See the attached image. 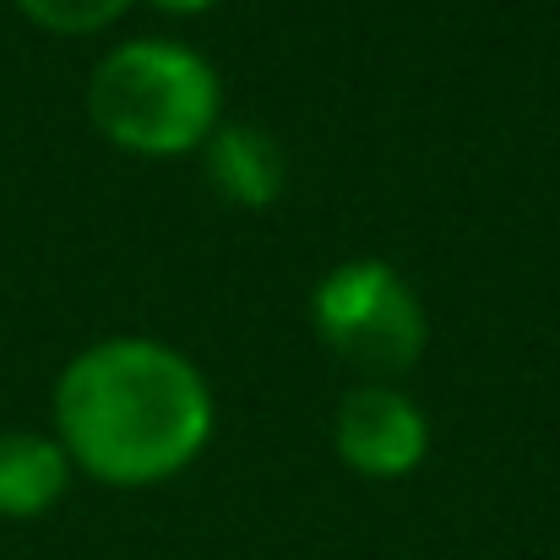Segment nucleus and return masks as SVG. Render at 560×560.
Returning <instances> with one entry per match:
<instances>
[{
	"mask_svg": "<svg viewBox=\"0 0 560 560\" xmlns=\"http://www.w3.org/2000/svg\"><path fill=\"white\" fill-rule=\"evenodd\" d=\"M60 446L104 485H159L212 435V392L186 354L153 338H109L55 386Z\"/></svg>",
	"mask_w": 560,
	"mask_h": 560,
	"instance_id": "nucleus-1",
	"label": "nucleus"
},
{
	"mask_svg": "<svg viewBox=\"0 0 560 560\" xmlns=\"http://www.w3.org/2000/svg\"><path fill=\"white\" fill-rule=\"evenodd\" d=\"M88 115L115 148L175 159L218 131V77L186 44L137 38L98 60Z\"/></svg>",
	"mask_w": 560,
	"mask_h": 560,
	"instance_id": "nucleus-2",
	"label": "nucleus"
},
{
	"mask_svg": "<svg viewBox=\"0 0 560 560\" xmlns=\"http://www.w3.org/2000/svg\"><path fill=\"white\" fill-rule=\"evenodd\" d=\"M322 343L371 381L413 371L424 354V305L386 261H343L316 283L311 300Z\"/></svg>",
	"mask_w": 560,
	"mask_h": 560,
	"instance_id": "nucleus-3",
	"label": "nucleus"
},
{
	"mask_svg": "<svg viewBox=\"0 0 560 560\" xmlns=\"http://www.w3.org/2000/svg\"><path fill=\"white\" fill-rule=\"evenodd\" d=\"M430 446V430H424V413L397 392V386H381L365 381L343 397L338 408V457L365 474V479H402L419 468Z\"/></svg>",
	"mask_w": 560,
	"mask_h": 560,
	"instance_id": "nucleus-4",
	"label": "nucleus"
},
{
	"mask_svg": "<svg viewBox=\"0 0 560 560\" xmlns=\"http://www.w3.org/2000/svg\"><path fill=\"white\" fill-rule=\"evenodd\" d=\"M201 148H207L201 153L207 180H212V190L223 201H234V207L278 201L289 164H283V148H278L272 131H261V126H218Z\"/></svg>",
	"mask_w": 560,
	"mask_h": 560,
	"instance_id": "nucleus-5",
	"label": "nucleus"
},
{
	"mask_svg": "<svg viewBox=\"0 0 560 560\" xmlns=\"http://www.w3.org/2000/svg\"><path fill=\"white\" fill-rule=\"evenodd\" d=\"M71 457L60 441L33 435V430H5L0 435V517H38L66 495Z\"/></svg>",
	"mask_w": 560,
	"mask_h": 560,
	"instance_id": "nucleus-6",
	"label": "nucleus"
},
{
	"mask_svg": "<svg viewBox=\"0 0 560 560\" xmlns=\"http://www.w3.org/2000/svg\"><path fill=\"white\" fill-rule=\"evenodd\" d=\"M38 27H49V33H98V27H109L131 0H16Z\"/></svg>",
	"mask_w": 560,
	"mask_h": 560,
	"instance_id": "nucleus-7",
	"label": "nucleus"
},
{
	"mask_svg": "<svg viewBox=\"0 0 560 560\" xmlns=\"http://www.w3.org/2000/svg\"><path fill=\"white\" fill-rule=\"evenodd\" d=\"M153 5H159V11H180V16H186V11H207L212 0H153Z\"/></svg>",
	"mask_w": 560,
	"mask_h": 560,
	"instance_id": "nucleus-8",
	"label": "nucleus"
}]
</instances>
